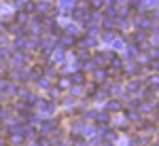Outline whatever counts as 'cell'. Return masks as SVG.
Masks as SVG:
<instances>
[{
    "label": "cell",
    "instance_id": "cell-20",
    "mask_svg": "<svg viewBox=\"0 0 159 146\" xmlns=\"http://www.w3.org/2000/svg\"><path fill=\"white\" fill-rule=\"evenodd\" d=\"M138 87H140V83H138V81H134V83H129V89H132V91H136Z\"/></svg>",
    "mask_w": 159,
    "mask_h": 146
},
{
    "label": "cell",
    "instance_id": "cell-8",
    "mask_svg": "<svg viewBox=\"0 0 159 146\" xmlns=\"http://www.w3.org/2000/svg\"><path fill=\"white\" fill-rule=\"evenodd\" d=\"M36 11V4L34 2H25V13H34Z\"/></svg>",
    "mask_w": 159,
    "mask_h": 146
},
{
    "label": "cell",
    "instance_id": "cell-17",
    "mask_svg": "<svg viewBox=\"0 0 159 146\" xmlns=\"http://www.w3.org/2000/svg\"><path fill=\"white\" fill-rule=\"evenodd\" d=\"M102 2H104V0H91V7H93V9H100Z\"/></svg>",
    "mask_w": 159,
    "mask_h": 146
},
{
    "label": "cell",
    "instance_id": "cell-21",
    "mask_svg": "<svg viewBox=\"0 0 159 146\" xmlns=\"http://www.w3.org/2000/svg\"><path fill=\"white\" fill-rule=\"evenodd\" d=\"M60 87H68V78H61V81H60Z\"/></svg>",
    "mask_w": 159,
    "mask_h": 146
},
{
    "label": "cell",
    "instance_id": "cell-18",
    "mask_svg": "<svg viewBox=\"0 0 159 146\" xmlns=\"http://www.w3.org/2000/svg\"><path fill=\"white\" fill-rule=\"evenodd\" d=\"M60 4H61V7H72L74 0H60Z\"/></svg>",
    "mask_w": 159,
    "mask_h": 146
},
{
    "label": "cell",
    "instance_id": "cell-19",
    "mask_svg": "<svg viewBox=\"0 0 159 146\" xmlns=\"http://www.w3.org/2000/svg\"><path fill=\"white\" fill-rule=\"evenodd\" d=\"M144 38H147L144 32H138V34H136V40H138V42H140V40H144Z\"/></svg>",
    "mask_w": 159,
    "mask_h": 146
},
{
    "label": "cell",
    "instance_id": "cell-1",
    "mask_svg": "<svg viewBox=\"0 0 159 146\" xmlns=\"http://www.w3.org/2000/svg\"><path fill=\"white\" fill-rule=\"evenodd\" d=\"M53 129H55V123L47 121V123H43V129H40V131H43V134H51Z\"/></svg>",
    "mask_w": 159,
    "mask_h": 146
},
{
    "label": "cell",
    "instance_id": "cell-16",
    "mask_svg": "<svg viewBox=\"0 0 159 146\" xmlns=\"http://www.w3.org/2000/svg\"><path fill=\"white\" fill-rule=\"evenodd\" d=\"M93 134H96V129H91V127H85V135H87V138H93Z\"/></svg>",
    "mask_w": 159,
    "mask_h": 146
},
{
    "label": "cell",
    "instance_id": "cell-11",
    "mask_svg": "<svg viewBox=\"0 0 159 146\" xmlns=\"http://www.w3.org/2000/svg\"><path fill=\"white\" fill-rule=\"evenodd\" d=\"M64 60V53H61V49L57 51V53H53V61H61Z\"/></svg>",
    "mask_w": 159,
    "mask_h": 146
},
{
    "label": "cell",
    "instance_id": "cell-5",
    "mask_svg": "<svg viewBox=\"0 0 159 146\" xmlns=\"http://www.w3.org/2000/svg\"><path fill=\"white\" fill-rule=\"evenodd\" d=\"M11 142L13 144H21V142H24V134H13Z\"/></svg>",
    "mask_w": 159,
    "mask_h": 146
},
{
    "label": "cell",
    "instance_id": "cell-14",
    "mask_svg": "<svg viewBox=\"0 0 159 146\" xmlns=\"http://www.w3.org/2000/svg\"><path fill=\"white\" fill-rule=\"evenodd\" d=\"M24 45H25L24 38H17V40H15V49H24Z\"/></svg>",
    "mask_w": 159,
    "mask_h": 146
},
{
    "label": "cell",
    "instance_id": "cell-6",
    "mask_svg": "<svg viewBox=\"0 0 159 146\" xmlns=\"http://www.w3.org/2000/svg\"><path fill=\"white\" fill-rule=\"evenodd\" d=\"M119 108H121V102H117V100L108 102V110H119Z\"/></svg>",
    "mask_w": 159,
    "mask_h": 146
},
{
    "label": "cell",
    "instance_id": "cell-10",
    "mask_svg": "<svg viewBox=\"0 0 159 146\" xmlns=\"http://www.w3.org/2000/svg\"><path fill=\"white\" fill-rule=\"evenodd\" d=\"M104 40H106V42H112V40H115V34H112V32H104Z\"/></svg>",
    "mask_w": 159,
    "mask_h": 146
},
{
    "label": "cell",
    "instance_id": "cell-9",
    "mask_svg": "<svg viewBox=\"0 0 159 146\" xmlns=\"http://www.w3.org/2000/svg\"><path fill=\"white\" fill-rule=\"evenodd\" d=\"M36 11H43V13L49 11V4H47V2H38V4H36Z\"/></svg>",
    "mask_w": 159,
    "mask_h": 146
},
{
    "label": "cell",
    "instance_id": "cell-13",
    "mask_svg": "<svg viewBox=\"0 0 159 146\" xmlns=\"http://www.w3.org/2000/svg\"><path fill=\"white\" fill-rule=\"evenodd\" d=\"M151 87H153V89H159V76H153V78H151Z\"/></svg>",
    "mask_w": 159,
    "mask_h": 146
},
{
    "label": "cell",
    "instance_id": "cell-7",
    "mask_svg": "<svg viewBox=\"0 0 159 146\" xmlns=\"http://www.w3.org/2000/svg\"><path fill=\"white\" fill-rule=\"evenodd\" d=\"M96 119L100 125H104V123H108V114H96Z\"/></svg>",
    "mask_w": 159,
    "mask_h": 146
},
{
    "label": "cell",
    "instance_id": "cell-4",
    "mask_svg": "<svg viewBox=\"0 0 159 146\" xmlns=\"http://www.w3.org/2000/svg\"><path fill=\"white\" fill-rule=\"evenodd\" d=\"M24 61H25V55L15 53V57H13V64H15V66H24Z\"/></svg>",
    "mask_w": 159,
    "mask_h": 146
},
{
    "label": "cell",
    "instance_id": "cell-22",
    "mask_svg": "<svg viewBox=\"0 0 159 146\" xmlns=\"http://www.w3.org/2000/svg\"><path fill=\"white\" fill-rule=\"evenodd\" d=\"M106 138H108V140H115V138H117V135L112 134V131H106Z\"/></svg>",
    "mask_w": 159,
    "mask_h": 146
},
{
    "label": "cell",
    "instance_id": "cell-12",
    "mask_svg": "<svg viewBox=\"0 0 159 146\" xmlns=\"http://www.w3.org/2000/svg\"><path fill=\"white\" fill-rule=\"evenodd\" d=\"M96 78H98V81H104V78H106V72H104V70H96Z\"/></svg>",
    "mask_w": 159,
    "mask_h": 146
},
{
    "label": "cell",
    "instance_id": "cell-23",
    "mask_svg": "<svg viewBox=\"0 0 159 146\" xmlns=\"http://www.w3.org/2000/svg\"><path fill=\"white\" fill-rule=\"evenodd\" d=\"M153 146H159V144H153Z\"/></svg>",
    "mask_w": 159,
    "mask_h": 146
},
{
    "label": "cell",
    "instance_id": "cell-3",
    "mask_svg": "<svg viewBox=\"0 0 159 146\" xmlns=\"http://www.w3.org/2000/svg\"><path fill=\"white\" fill-rule=\"evenodd\" d=\"M72 83H74V85H83V83H85V74H83V72H76L72 76Z\"/></svg>",
    "mask_w": 159,
    "mask_h": 146
},
{
    "label": "cell",
    "instance_id": "cell-15",
    "mask_svg": "<svg viewBox=\"0 0 159 146\" xmlns=\"http://www.w3.org/2000/svg\"><path fill=\"white\" fill-rule=\"evenodd\" d=\"M25 19H28L25 13H19V15H17V21H19V24H25Z\"/></svg>",
    "mask_w": 159,
    "mask_h": 146
},
{
    "label": "cell",
    "instance_id": "cell-2",
    "mask_svg": "<svg viewBox=\"0 0 159 146\" xmlns=\"http://www.w3.org/2000/svg\"><path fill=\"white\" fill-rule=\"evenodd\" d=\"M136 24H138V28H148V25H151V21H148L147 15H142V17H138V19H136Z\"/></svg>",
    "mask_w": 159,
    "mask_h": 146
}]
</instances>
